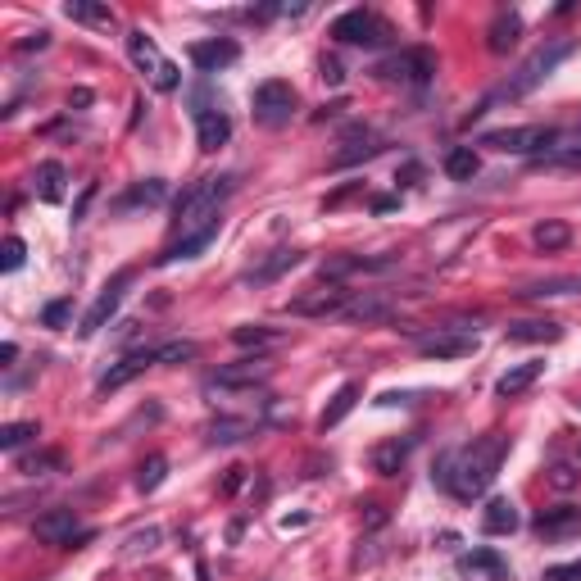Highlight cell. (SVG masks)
<instances>
[{"instance_id": "obj_1", "label": "cell", "mask_w": 581, "mask_h": 581, "mask_svg": "<svg viewBox=\"0 0 581 581\" xmlns=\"http://www.w3.org/2000/svg\"><path fill=\"white\" fill-rule=\"evenodd\" d=\"M504 454H509V436H500V432L477 436L473 445L450 450L441 463H436V486H441V491H450L454 500H477V495L491 491V482H495V473H500Z\"/></svg>"}, {"instance_id": "obj_2", "label": "cell", "mask_w": 581, "mask_h": 581, "mask_svg": "<svg viewBox=\"0 0 581 581\" xmlns=\"http://www.w3.org/2000/svg\"><path fill=\"white\" fill-rule=\"evenodd\" d=\"M237 191V178L232 173H218V178H200L191 182L187 191L178 196V209H173V241L182 237H196V232H205L209 223H218V209H223V200Z\"/></svg>"}, {"instance_id": "obj_3", "label": "cell", "mask_w": 581, "mask_h": 581, "mask_svg": "<svg viewBox=\"0 0 581 581\" xmlns=\"http://www.w3.org/2000/svg\"><path fill=\"white\" fill-rule=\"evenodd\" d=\"M182 359H196V341H159V345H146V350H132V355H123L119 364H114L105 377H100L96 391L109 395V391H119V386H128L132 377H141L146 368L182 364Z\"/></svg>"}, {"instance_id": "obj_4", "label": "cell", "mask_w": 581, "mask_h": 581, "mask_svg": "<svg viewBox=\"0 0 581 581\" xmlns=\"http://www.w3.org/2000/svg\"><path fill=\"white\" fill-rule=\"evenodd\" d=\"M572 50H577V41H572V37H554V41H545V46H536L532 55H527V60L518 64V73H513V78L500 87V96H504V100H522V96H532V91L541 87V82L550 78V73L559 69L563 60H568Z\"/></svg>"}, {"instance_id": "obj_5", "label": "cell", "mask_w": 581, "mask_h": 581, "mask_svg": "<svg viewBox=\"0 0 581 581\" xmlns=\"http://www.w3.org/2000/svg\"><path fill=\"white\" fill-rule=\"evenodd\" d=\"M554 141H559V128H550V123H522V128L486 132L482 146L500 150V155H550Z\"/></svg>"}, {"instance_id": "obj_6", "label": "cell", "mask_w": 581, "mask_h": 581, "mask_svg": "<svg viewBox=\"0 0 581 581\" xmlns=\"http://www.w3.org/2000/svg\"><path fill=\"white\" fill-rule=\"evenodd\" d=\"M128 55H132V64H137V69L150 78V87H155V91H178L182 73H178V64H173V60H164V55H159L155 37H146L141 28H132L128 32Z\"/></svg>"}, {"instance_id": "obj_7", "label": "cell", "mask_w": 581, "mask_h": 581, "mask_svg": "<svg viewBox=\"0 0 581 581\" xmlns=\"http://www.w3.org/2000/svg\"><path fill=\"white\" fill-rule=\"evenodd\" d=\"M32 536L41 545H55V550H82L91 541V532L78 522L73 509H46L37 522H32Z\"/></svg>"}, {"instance_id": "obj_8", "label": "cell", "mask_w": 581, "mask_h": 581, "mask_svg": "<svg viewBox=\"0 0 581 581\" xmlns=\"http://www.w3.org/2000/svg\"><path fill=\"white\" fill-rule=\"evenodd\" d=\"M250 105H255V123H264V128H286L291 114H296V87L282 78H268L255 87Z\"/></svg>"}, {"instance_id": "obj_9", "label": "cell", "mask_w": 581, "mask_h": 581, "mask_svg": "<svg viewBox=\"0 0 581 581\" xmlns=\"http://www.w3.org/2000/svg\"><path fill=\"white\" fill-rule=\"evenodd\" d=\"M332 37L345 41V46H382L391 37V23L377 19L373 10H345L341 19L332 23Z\"/></svg>"}, {"instance_id": "obj_10", "label": "cell", "mask_w": 581, "mask_h": 581, "mask_svg": "<svg viewBox=\"0 0 581 581\" xmlns=\"http://www.w3.org/2000/svg\"><path fill=\"white\" fill-rule=\"evenodd\" d=\"M436 73V60L432 50L414 46V50H400V55H391L386 64H377V78H391V82H414V87H423L427 78Z\"/></svg>"}, {"instance_id": "obj_11", "label": "cell", "mask_w": 581, "mask_h": 581, "mask_svg": "<svg viewBox=\"0 0 581 581\" xmlns=\"http://www.w3.org/2000/svg\"><path fill=\"white\" fill-rule=\"evenodd\" d=\"M477 332H463V327H436L432 336H423L418 341V355L423 359H463L477 350Z\"/></svg>"}, {"instance_id": "obj_12", "label": "cell", "mask_w": 581, "mask_h": 581, "mask_svg": "<svg viewBox=\"0 0 581 581\" xmlns=\"http://www.w3.org/2000/svg\"><path fill=\"white\" fill-rule=\"evenodd\" d=\"M350 296H355V291H345V286L327 282V286H314V291H305V296H296L286 309H291L296 318H327V314H341V309L350 305Z\"/></svg>"}, {"instance_id": "obj_13", "label": "cell", "mask_w": 581, "mask_h": 581, "mask_svg": "<svg viewBox=\"0 0 581 581\" xmlns=\"http://www.w3.org/2000/svg\"><path fill=\"white\" fill-rule=\"evenodd\" d=\"M268 377H273V364H268V359H237V364L218 368V373L209 377V386H218V391H246V386H264Z\"/></svg>"}, {"instance_id": "obj_14", "label": "cell", "mask_w": 581, "mask_h": 581, "mask_svg": "<svg viewBox=\"0 0 581 581\" xmlns=\"http://www.w3.org/2000/svg\"><path fill=\"white\" fill-rule=\"evenodd\" d=\"M128 282H132V268L114 273V282H109L105 291H100V296H96V305H91V309H87V318H82V336H96L100 327H105L109 318H114V309L123 305V291H128Z\"/></svg>"}, {"instance_id": "obj_15", "label": "cell", "mask_w": 581, "mask_h": 581, "mask_svg": "<svg viewBox=\"0 0 581 581\" xmlns=\"http://www.w3.org/2000/svg\"><path fill=\"white\" fill-rule=\"evenodd\" d=\"M532 527H536L541 541H568V536L581 532V504H554V509H541Z\"/></svg>"}, {"instance_id": "obj_16", "label": "cell", "mask_w": 581, "mask_h": 581, "mask_svg": "<svg viewBox=\"0 0 581 581\" xmlns=\"http://www.w3.org/2000/svg\"><path fill=\"white\" fill-rule=\"evenodd\" d=\"M187 55L200 73H218V69H232V64L241 60V46L232 37H214V41H196Z\"/></svg>"}, {"instance_id": "obj_17", "label": "cell", "mask_w": 581, "mask_h": 581, "mask_svg": "<svg viewBox=\"0 0 581 581\" xmlns=\"http://www.w3.org/2000/svg\"><path fill=\"white\" fill-rule=\"evenodd\" d=\"M196 141H200V150H209L214 155L218 146H227V137H232V119H227L223 109H209V105H200L196 114Z\"/></svg>"}, {"instance_id": "obj_18", "label": "cell", "mask_w": 581, "mask_h": 581, "mask_svg": "<svg viewBox=\"0 0 581 581\" xmlns=\"http://www.w3.org/2000/svg\"><path fill=\"white\" fill-rule=\"evenodd\" d=\"M218 232H223V218L218 223H209L205 232H196V237H182V241H173V246L159 255V264H178V259H196L200 250H209L218 241Z\"/></svg>"}, {"instance_id": "obj_19", "label": "cell", "mask_w": 581, "mask_h": 581, "mask_svg": "<svg viewBox=\"0 0 581 581\" xmlns=\"http://www.w3.org/2000/svg\"><path fill=\"white\" fill-rule=\"evenodd\" d=\"M486 37H491L486 46H491L495 55H509V50L518 46V37H522V14H518V10H500Z\"/></svg>"}, {"instance_id": "obj_20", "label": "cell", "mask_w": 581, "mask_h": 581, "mask_svg": "<svg viewBox=\"0 0 581 581\" xmlns=\"http://www.w3.org/2000/svg\"><path fill=\"white\" fill-rule=\"evenodd\" d=\"M459 572H468V577L504 581V577H509V563H504L495 550H468V554H459Z\"/></svg>"}, {"instance_id": "obj_21", "label": "cell", "mask_w": 581, "mask_h": 581, "mask_svg": "<svg viewBox=\"0 0 581 581\" xmlns=\"http://www.w3.org/2000/svg\"><path fill=\"white\" fill-rule=\"evenodd\" d=\"M391 300L382 291H364V296H350V305L341 309V318H355V323H377V318H391Z\"/></svg>"}, {"instance_id": "obj_22", "label": "cell", "mask_w": 581, "mask_h": 581, "mask_svg": "<svg viewBox=\"0 0 581 581\" xmlns=\"http://www.w3.org/2000/svg\"><path fill=\"white\" fill-rule=\"evenodd\" d=\"M563 336V327L554 323V318H527V323H509V341H518V345H550V341H559Z\"/></svg>"}, {"instance_id": "obj_23", "label": "cell", "mask_w": 581, "mask_h": 581, "mask_svg": "<svg viewBox=\"0 0 581 581\" xmlns=\"http://www.w3.org/2000/svg\"><path fill=\"white\" fill-rule=\"evenodd\" d=\"M541 373H545L541 359H527V364L509 368V373H504L500 382H495V395H500V400H513V395H522V391H527V386H532Z\"/></svg>"}, {"instance_id": "obj_24", "label": "cell", "mask_w": 581, "mask_h": 581, "mask_svg": "<svg viewBox=\"0 0 581 581\" xmlns=\"http://www.w3.org/2000/svg\"><path fill=\"white\" fill-rule=\"evenodd\" d=\"M482 532L486 536H513L518 532V509H513V500H491L482 509Z\"/></svg>"}, {"instance_id": "obj_25", "label": "cell", "mask_w": 581, "mask_h": 581, "mask_svg": "<svg viewBox=\"0 0 581 581\" xmlns=\"http://www.w3.org/2000/svg\"><path fill=\"white\" fill-rule=\"evenodd\" d=\"M577 291H581V273H572V277H545V282L522 286L518 296H527V300H554V296H577Z\"/></svg>"}, {"instance_id": "obj_26", "label": "cell", "mask_w": 581, "mask_h": 581, "mask_svg": "<svg viewBox=\"0 0 581 581\" xmlns=\"http://www.w3.org/2000/svg\"><path fill=\"white\" fill-rule=\"evenodd\" d=\"M64 14H69L73 23H87V28H114V10L100 5V0H69Z\"/></svg>"}, {"instance_id": "obj_27", "label": "cell", "mask_w": 581, "mask_h": 581, "mask_svg": "<svg viewBox=\"0 0 581 581\" xmlns=\"http://www.w3.org/2000/svg\"><path fill=\"white\" fill-rule=\"evenodd\" d=\"M355 404H359V382H345V386H336V395H332V404H327V409H323V418H318V427H323V432H332V427L341 423V418L350 414Z\"/></svg>"}, {"instance_id": "obj_28", "label": "cell", "mask_w": 581, "mask_h": 581, "mask_svg": "<svg viewBox=\"0 0 581 581\" xmlns=\"http://www.w3.org/2000/svg\"><path fill=\"white\" fill-rule=\"evenodd\" d=\"M32 187H37V196L46 200V205L64 200V164H55V159L37 164V178H32Z\"/></svg>"}, {"instance_id": "obj_29", "label": "cell", "mask_w": 581, "mask_h": 581, "mask_svg": "<svg viewBox=\"0 0 581 581\" xmlns=\"http://www.w3.org/2000/svg\"><path fill=\"white\" fill-rule=\"evenodd\" d=\"M477 168H482V159H477L473 146H454L450 155H445V178L450 182H473Z\"/></svg>"}, {"instance_id": "obj_30", "label": "cell", "mask_w": 581, "mask_h": 581, "mask_svg": "<svg viewBox=\"0 0 581 581\" xmlns=\"http://www.w3.org/2000/svg\"><path fill=\"white\" fill-rule=\"evenodd\" d=\"M532 241L545 250V255H554V250H563V246L572 241V227H568V223H559V218H545V223H536Z\"/></svg>"}, {"instance_id": "obj_31", "label": "cell", "mask_w": 581, "mask_h": 581, "mask_svg": "<svg viewBox=\"0 0 581 581\" xmlns=\"http://www.w3.org/2000/svg\"><path fill=\"white\" fill-rule=\"evenodd\" d=\"M404 459H409V441H386L373 450V468L382 477H395L404 468Z\"/></svg>"}, {"instance_id": "obj_32", "label": "cell", "mask_w": 581, "mask_h": 581, "mask_svg": "<svg viewBox=\"0 0 581 581\" xmlns=\"http://www.w3.org/2000/svg\"><path fill=\"white\" fill-rule=\"evenodd\" d=\"M164 200H168V187H164V182H159V178H146V182H141V187H132L128 196L119 200V209H132V205L155 209V205H164Z\"/></svg>"}, {"instance_id": "obj_33", "label": "cell", "mask_w": 581, "mask_h": 581, "mask_svg": "<svg viewBox=\"0 0 581 581\" xmlns=\"http://www.w3.org/2000/svg\"><path fill=\"white\" fill-rule=\"evenodd\" d=\"M373 155H382V141L368 137V132H359V137L350 141V150H336L332 164H336V168H345V164H355V159H373Z\"/></svg>"}, {"instance_id": "obj_34", "label": "cell", "mask_w": 581, "mask_h": 581, "mask_svg": "<svg viewBox=\"0 0 581 581\" xmlns=\"http://www.w3.org/2000/svg\"><path fill=\"white\" fill-rule=\"evenodd\" d=\"M296 264H300V255H296V250H277V255L268 259L264 268H250V273H246V282H273V277H282L286 268H296Z\"/></svg>"}, {"instance_id": "obj_35", "label": "cell", "mask_w": 581, "mask_h": 581, "mask_svg": "<svg viewBox=\"0 0 581 581\" xmlns=\"http://www.w3.org/2000/svg\"><path fill=\"white\" fill-rule=\"evenodd\" d=\"M164 473H168V459L164 454H150L146 463H141V473H137V491H159V482H164Z\"/></svg>"}, {"instance_id": "obj_36", "label": "cell", "mask_w": 581, "mask_h": 581, "mask_svg": "<svg viewBox=\"0 0 581 581\" xmlns=\"http://www.w3.org/2000/svg\"><path fill=\"white\" fill-rule=\"evenodd\" d=\"M37 436V423H5L0 427V450H19Z\"/></svg>"}, {"instance_id": "obj_37", "label": "cell", "mask_w": 581, "mask_h": 581, "mask_svg": "<svg viewBox=\"0 0 581 581\" xmlns=\"http://www.w3.org/2000/svg\"><path fill=\"white\" fill-rule=\"evenodd\" d=\"M241 432H250V423H232V418H223V423L209 427V441H214V445H232V441H241Z\"/></svg>"}, {"instance_id": "obj_38", "label": "cell", "mask_w": 581, "mask_h": 581, "mask_svg": "<svg viewBox=\"0 0 581 581\" xmlns=\"http://www.w3.org/2000/svg\"><path fill=\"white\" fill-rule=\"evenodd\" d=\"M232 341L250 350V345H273L277 332H268V327H237V332H232Z\"/></svg>"}, {"instance_id": "obj_39", "label": "cell", "mask_w": 581, "mask_h": 581, "mask_svg": "<svg viewBox=\"0 0 581 581\" xmlns=\"http://www.w3.org/2000/svg\"><path fill=\"white\" fill-rule=\"evenodd\" d=\"M23 259H28V246H23L19 237H5V259H0V268H5V273H19Z\"/></svg>"}, {"instance_id": "obj_40", "label": "cell", "mask_w": 581, "mask_h": 581, "mask_svg": "<svg viewBox=\"0 0 581 581\" xmlns=\"http://www.w3.org/2000/svg\"><path fill=\"white\" fill-rule=\"evenodd\" d=\"M69 314H73V300H50V305L41 309V323H46V327H64V323H69Z\"/></svg>"}, {"instance_id": "obj_41", "label": "cell", "mask_w": 581, "mask_h": 581, "mask_svg": "<svg viewBox=\"0 0 581 581\" xmlns=\"http://www.w3.org/2000/svg\"><path fill=\"white\" fill-rule=\"evenodd\" d=\"M60 454H55V450H50V454H32V459H23L19 463V468H23V473H28V477H41V473H46V468H60Z\"/></svg>"}, {"instance_id": "obj_42", "label": "cell", "mask_w": 581, "mask_h": 581, "mask_svg": "<svg viewBox=\"0 0 581 581\" xmlns=\"http://www.w3.org/2000/svg\"><path fill=\"white\" fill-rule=\"evenodd\" d=\"M541 581H581V559L572 563H554V568H545Z\"/></svg>"}, {"instance_id": "obj_43", "label": "cell", "mask_w": 581, "mask_h": 581, "mask_svg": "<svg viewBox=\"0 0 581 581\" xmlns=\"http://www.w3.org/2000/svg\"><path fill=\"white\" fill-rule=\"evenodd\" d=\"M550 482H554V486H559V491H568V486H572V482H577V477H572V468H568V463H554V473H550Z\"/></svg>"}, {"instance_id": "obj_44", "label": "cell", "mask_w": 581, "mask_h": 581, "mask_svg": "<svg viewBox=\"0 0 581 581\" xmlns=\"http://www.w3.org/2000/svg\"><path fill=\"white\" fill-rule=\"evenodd\" d=\"M241 473H246V468H227V477H223V495H232L241 486Z\"/></svg>"}, {"instance_id": "obj_45", "label": "cell", "mask_w": 581, "mask_h": 581, "mask_svg": "<svg viewBox=\"0 0 581 581\" xmlns=\"http://www.w3.org/2000/svg\"><path fill=\"white\" fill-rule=\"evenodd\" d=\"M323 82H332V87L341 82V64L336 60H323Z\"/></svg>"}, {"instance_id": "obj_46", "label": "cell", "mask_w": 581, "mask_h": 581, "mask_svg": "<svg viewBox=\"0 0 581 581\" xmlns=\"http://www.w3.org/2000/svg\"><path fill=\"white\" fill-rule=\"evenodd\" d=\"M46 41H50V32H32V37H28V41H19V50H32V46H37V50H41V46H46Z\"/></svg>"}, {"instance_id": "obj_47", "label": "cell", "mask_w": 581, "mask_h": 581, "mask_svg": "<svg viewBox=\"0 0 581 581\" xmlns=\"http://www.w3.org/2000/svg\"><path fill=\"white\" fill-rule=\"evenodd\" d=\"M0 359H5V368H10L14 359H19V345H14V341H5V345H0Z\"/></svg>"}]
</instances>
